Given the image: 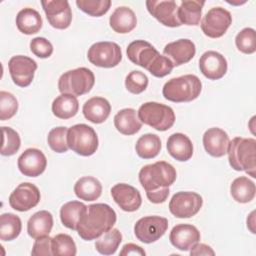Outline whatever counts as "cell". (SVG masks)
<instances>
[{
  "label": "cell",
  "mask_w": 256,
  "mask_h": 256,
  "mask_svg": "<svg viewBox=\"0 0 256 256\" xmlns=\"http://www.w3.org/2000/svg\"><path fill=\"white\" fill-rule=\"evenodd\" d=\"M202 90L201 80L193 74H186L168 80L162 89L165 99L175 102H190L198 98Z\"/></svg>",
  "instance_id": "obj_5"
},
{
  "label": "cell",
  "mask_w": 256,
  "mask_h": 256,
  "mask_svg": "<svg viewBox=\"0 0 256 256\" xmlns=\"http://www.w3.org/2000/svg\"><path fill=\"white\" fill-rule=\"evenodd\" d=\"M168 153L177 161H188L193 155V144L183 133H174L167 140Z\"/></svg>",
  "instance_id": "obj_25"
},
{
  "label": "cell",
  "mask_w": 256,
  "mask_h": 256,
  "mask_svg": "<svg viewBox=\"0 0 256 256\" xmlns=\"http://www.w3.org/2000/svg\"><path fill=\"white\" fill-rule=\"evenodd\" d=\"M49 24L56 29H66L72 21V11L67 0L41 1Z\"/></svg>",
  "instance_id": "obj_15"
},
{
  "label": "cell",
  "mask_w": 256,
  "mask_h": 256,
  "mask_svg": "<svg viewBox=\"0 0 256 256\" xmlns=\"http://www.w3.org/2000/svg\"><path fill=\"white\" fill-rule=\"evenodd\" d=\"M53 227V216L47 210L34 213L27 222V232L33 239L48 236Z\"/></svg>",
  "instance_id": "obj_27"
},
{
  "label": "cell",
  "mask_w": 256,
  "mask_h": 256,
  "mask_svg": "<svg viewBox=\"0 0 256 256\" xmlns=\"http://www.w3.org/2000/svg\"><path fill=\"white\" fill-rule=\"evenodd\" d=\"M79 109V102L76 96L71 94H61L57 96L52 103L53 114L60 119H69L74 117Z\"/></svg>",
  "instance_id": "obj_33"
},
{
  "label": "cell",
  "mask_w": 256,
  "mask_h": 256,
  "mask_svg": "<svg viewBox=\"0 0 256 256\" xmlns=\"http://www.w3.org/2000/svg\"><path fill=\"white\" fill-rule=\"evenodd\" d=\"M235 44L239 51L244 54H252L256 51L255 30L250 27L242 29L235 38Z\"/></svg>",
  "instance_id": "obj_41"
},
{
  "label": "cell",
  "mask_w": 256,
  "mask_h": 256,
  "mask_svg": "<svg viewBox=\"0 0 256 256\" xmlns=\"http://www.w3.org/2000/svg\"><path fill=\"white\" fill-rule=\"evenodd\" d=\"M117 216L115 211L105 203L91 204L77 229L78 235L86 241L99 238L113 228Z\"/></svg>",
  "instance_id": "obj_3"
},
{
  "label": "cell",
  "mask_w": 256,
  "mask_h": 256,
  "mask_svg": "<svg viewBox=\"0 0 256 256\" xmlns=\"http://www.w3.org/2000/svg\"><path fill=\"white\" fill-rule=\"evenodd\" d=\"M67 132L68 128L65 126H59L51 129L47 136V142L50 148L56 153H64L68 150L67 144Z\"/></svg>",
  "instance_id": "obj_39"
},
{
  "label": "cell",
  "mask_w": 256,
  "mask_h": 256,
  "mask_svg": "<svg viewBox=\"0 0 256 256\" xmlns=\"http://www.w3.org/2000/svg\"><path fill=\"white\" fill-rule=\"evenodd\" d=\"M169 240L175 248L181 251H188L195 243L199 242L200 232L192 224H177L172 228Z\"/></svg>",
  "instance_id": "obj_21"
},
{
  "label": "cell",
  "mask_w": 256,
  "mask_h": 256,
  "mask_svg": "<svg viewBox=\"0 0 256 256\" xmlns=\"http://www.w3.org/2000/svg\"><path fill=\"white\" fill-rule=\"evenodd\" d=\"M51 241L52 238L48 236L37 238L33 244L31 254L33 256H51L52 249H51Z\"/></svg>",
  "instance_id": "obj_45"
},
{
  "label": "cell",
  "mask_w": 256,
  "mask_h": 256,
  "mask_svg": "<svg viewBox=\"0 0 256 256\" xmlns=\"http://www.w3.org/2000/svg\"><path fill=\"white\" fill-rule=\"evenodd\" d=\"M227 68L228 65L225 57L217 51H206L199 59L201 73L210 80L221 79L226 74Z\"/></svg>",
  "instance_id": "obj_19"
},
{
  "label": "cell",
  "mask_w": 256,
  "mask_h": 256,
  "mask_svg": "<svg viewBox=\"0 0 256 256\" xmlns=\"http://www.w3.org/2000/svg\"><path fill=\"white\" fill-rule=\"evenodd\" d=\"M146 7L148 12L164 26L179 27L182 25L177 16L178 7L175 1L148 0L146 1Z\"/></svg>",
  "instance_id": "obj_16"
},
{
  "label": "cell",
  "mask_w": 256,
  "mask_h": 256,
  "mask_svg": "<svg viewBox=\"0 0 256 256\" xmlns=\"http://www.w3.org/2000/svg\"><path fill=\"white\" fill-rule=\"evenodd\" d=\"M51 249L54 256H74L77 253L73 238L64 233L57 234L52 238Z\"/></svg>",
  "instance_id": "obj_37"
},
{
  "label": "cell",
  "mask_w": 256,
  "mask_h": 256,
  "mask_svg": "<svg viewBox=\"0 0 256 256\" xmlns=\"http://www.w3.org/2000/svg\"><path fill=\"white\" fill-rule=\"evenodd\" d=\"M75 195L84 201L97 200L102 193V185L98 179L92 176H84L74 185Z\"/></svg>",
  "instance_id": "obj_31"
},
{
  "label": "cell",
  "mask_w": 256,
  "mask_h": 256,
  "mask_svg": "<svg viewBox=\"0 0 256 256\" xmlns=\"http://www.w3.org/2000/svg\"><path fill=\"white\" fill-rule=\"evenodd\" d=\"M30 50L39 58H48L53 53V45L44 37H35L30 41Z\"/></svg>",
  "instance_id": "obj_44"
},
{
  "label": "cell",
  "mask_w": 256,
  "mask_h": 256,
  "mask_svg": "<svg viewBox=\"0 0 256 256\" xmlns=\"http://www.w3.org/2000/svg\"><path fill=\"white\" fill-rule=\"evenodd\" d=\"M67 144L78 155L91 156L98 148V136L91 126L76 124L68 128Z\"/></svg>",
  "instance_id": "obj_8"
},
{
  "label": "cell",
  "mask_w": 256,
  "mask_h": 256,
  "mask_svg": "<svg viewBox=\"0 0 256 256\" xmlns=\"http://www.w3.org/2000/svg\"><path fill=\"white\" fill-rule=\"evenodd\" d=\"M148 86V77L141 71H131L125 79L126 89L133 94H140L146 90Z\"/></svg>",
  "instance_id": "obj_43"
},
{
  "label": "cell",
  "mask_w": 256,
  "mask_h": 256,
  "mask_svg": "<svg viewBox=\"0 0 256 256\" xmlns=\"http://www.w3.org/2000/svg\"><path fill=\"white\" fill-rule=\"evenodd\" d=\"M18 110L16 97L9 92H0V120L5 121L12 118Z\"/></svg>",
  "instance_id": "obj_42"
},
{
  "label": "cell",
  "mask_w": 256,
  "mask_h": 256,
  "mask_svg": "<svg viewBox=\"0 0 256 256\" xmlns=\"http://www.w3.org/2000/svg\"><path fill=\"white\" fill-rule=\"evenodd\" d=\"M19 171L28 177L41 175L47 166V159L44 153L37 148L26 149L18 158Z\"/></svg>",
  "instance_id": "obj_17"
},
{
  "label": "cell",
  "mask_w": 256,
  "mask_h": 256,
  "mask_svg": "<svg viewBox=\"0 0 256 256\" xmlns=\"http://www.w3.org/2000/svg\"><path fill=\"white\" fill-rule=\"evenodd\" d=\"M87 57L90 63L97 67L112 68L121 62L122 51L115 42H96L90 46Z\"/></svg>",
  "instance_id": "obj_9"
},
{
  "label": "cell",
  "mask_w": 256,
  "mask_h": 256,
  "mask_svg": "<svg viewBox=\"0 0 256 256\" xmlns=\"http://www.w3.org/2000/svg\"><path fill=\"white\" fill-rule=\"evenodd\" d=\"M84 117L94 123L100 124L103 123L110 115L111 105L107 99L104 97L95 96L88 99L82 108Z\"/></svg>",
  "instance_id": "obj_23"
},
{
  "label": "cell",
  "mask_w": 256,
  "mask_h": 256,
  "mask_svg": "<svg viewBox=\"0 0 256 256\" xmlns=\"http://www.w3.org/2000/svg\"><path fill=\"white\" fill-rule=\"evenodd\" d=\"M135 150L139 157L143 159H152L156 157L161 150V140L156 134H144L137 140Z\"/></svg>",
  "instance_id": "obj_34"
},
{
  "label": "cell",
  "mask_w": 256,
  "mask_h": 256,
  "mask_svg": "<svg viewBox=\"0 0 256 256\" xmlns=\"http://www.w3.org/2000/svg\"><path fill=\"white\" fill-rule=\"evenodd\" d=\"M231 24V13L222 7H214L203 17L201 21V29L206 36L210 38H219L226 33Z\"/></svg>",
  "instance_id": "obj_12"
},
{
  "label": "cell",
  "mask_w": 256,
  "mask_h": 256,
  "mask_svg": "<svg viewBox=\"0 0 256 256\" xmlns=\"http://www.w3.org/2000/svg\"><path fill=\"white\" fill-rule=\"evenodd\" d=\"M202 141L206 152L213 157L224 156L227 153L230 142L228 134L218 127H212L206 130Z\"/></svg>",
  "instance_id": "obj_22"
},
{
  "label": "cell",
  "mask_w": 256,
  "mask_h": 256,
  "mask_svg": "<svg viewBox=\"0 0 256 256\" xmlns=\"http://www.w3.org/2000/svg\"><path fill=\"white\" fill-rule=\"evenodd\" d=\"M2 131V147H1V155L3 156H12L14 155L20 148L21 139L14 129L10 127L3 126L1 127Z\"/></svg>",
  "instance_id": "obj_38"
},
{
  "label": "cell",
  "mask_w": 256,
  "mask_h": 256,
  "mask_svg": "<svg viewBox=\"0 0 256 256\" xmlns=\"http://www.w3.org/2000/svg\"><path fill=\"white\" fill-rule=\"evenodd\" d=\"M43 21L40 13L33 8H24L16 16L18 30L26 35H32L40 31Z\"/></svg>",
  "instance_id": "obj_30"
},
{
  "label": "cell",
  "mask_w": 256,
  "mask_h": 256,
  "mask_svg": "<svg viewBox=\"0 0 256 256\" xmlns=\"http://www.w3.org/2000/svg\"><path fill=\"white\" fill-rule=\"evenodd\" d=\"M205 4L204 0H184L181 1L177 10V16L181 24L188 26L199 25L202 8Z\"/></svg>",
  "instance_id": "obj_29"
},
{
  "label": "cell",
  "mask_w": 256,
  "mask_h": 256,
  "mask_svg": "<svg viewBox=\"0 0 256 256\" xmlns=\"http://www.w3.org/2000/svg\"><path fill=\"white\" fill-rule=\"evenodd\" d=\"M228 160L236 171H245L252 178L256 177V140L254 138L235 137L229 142Z\"/></svg>",
  "instance_id": "obj_4"
},
{
  "label": "cell",
  "mask_w": 256,
  "mask_h": 256,
  "mask_svg": "<svg viewBox=\"0 0 256 256\" xmlns=\"http://www.w3.org/2000/svg\"><path fill=\"white\" fill-rule=\"evenodd\" d=\"M232 198L238 203H248L255 197V183L246 176H240L233 180L230 186Z\"/></svg>",
  "instance_id": "obj_32"
},
{
  "label": "cell",
  "mask_w": 256,
  "mask_h": 256,
  "mask_svg": "<svg viewBox=\"0 0 256 256\" xmlns=\"http://www.w3.org/2000/svg\"><path fill=\"white\" fill-rule=\"evenodd\" d=\"M95 83L93 72L86 67H79L63 73L58 80V89L61 94L74 96L84 95L92 89Z\"/></svg>",
  "instance_id": "obj_6"
},
{
  "label": "cell",
  "mask_w": 256,
  "mask_h": 256,
  "mask_svg": "<svg viewBox=\"0 0 256 256\" xmlns=\"http://www.w3.org/2000/svg\"><path fill=\"white\" fill-rule=\"evenodd\" d=\"M76 5L80 10L92 17H100L108 12L110 0H77Z\"/></svg>",
  "instance_id": "obj_40"
},
{
  "label": "cell",
  "mask_w": 256,
  "mask_h": 256,
  "mask_svg": "<svg viewBox=\"0 0 256 256\" xmlns=\"http://www.w3.org/2000/svg\"><path fill=\"white\" fill-rule=\"evenodd\" d=\"M111 28L120 34L131 32L137 25V18L134 11L127 6L116 8L109 18Z\"/></svg>",
  "instance_id": "obj_24"
},
{
  "label": "cell",
  "mask_w": 256,
  "mask_h": 256,
  "mask_svg": "<svg viewBox=\"0 0 256 256\" xmlns=\"http://www.w3.org/2000/svg\"><path fill=\"white\" fill-rule=\"evenodd\" d=\"M168 228V220L160 216H146L140 218L134 225L136 238L146 244L160 239Z\"/></svg>",
  "instance_id": "obj_11"
},
{
  "label": "cell",
  "mask_w": 256,
  "mask_h": 256,
  "mask_svg": "<svg viewBox=\"0 0 256 256\" xmlns=\"http://www.w3.org/2000/svg\"><path fill=\"white\" fill-rule=\"evenodd\" d=\"M111 196L116 204L126 212L138 210L142 204L140 192L126 183H118L111 188Z\"/></svg>",
  "instance_id": "obj_18"
},
{
  "label": "cell",
  "mask_w": 256,
  "mask_h": 256,
  "mask_svg": "<svg viewBox=\"0 0 256 256\" xmlns=\"http://www.w3.org/2000/svg\"><path fill=\"white\" fill-rule=\"evenodd\" d=\"M139 120L158 130L166 131L170 129L175 122V113L170 106L158 102H146L142 104L137 111Z\"/></svg>",
  "instance_id": "obj_7"
},
{
  "label": "cell",
  "mask_w": 256,
  "mask_h": 256,
  "mask_svg": "<svg viewBox=\"0 0 256 256\" xmlns=\"http://www.w3.org/2000/svg\"><path fill=\"white\" fill-rule=\"evenodd\" d=\"M128 59L146 70L153 76L162 78L170 74L174 68L172 62L164 55H161L149 42L135 40L131 42L126 50Z\"/></svg>",
  "instance_id": "obj_2"
},
{
  "label": "cell",
  "mask_w": 256,
  "mask_h": 256,
  "mask_svg": "<svg viewBox=\"0 0 256 256\" xmlns=\"http://www.w3.org/2000/svg\"><path fill=\"white\" fill-rule=\"evenodd\" d=\"M190 255L191 256H194V255H212L213 256V255H215V252L210 246H208L204 243L197 242L191 247Z\"/></svg>",
  "instance_id": "obj_46"
},
{
  "label": "cell",
  "mask_w": 256,
  "mask_h": 256,
  "mask_svg": "<svg viewBox=\"0 0 256 256\" xmlns=\"http://www.w3.org/2000/svg\"><path fill=\"white\" fill-rule=\"evenodd\" d=\"M166 56L173 66H180L189 62L196 53L195 44L190 39H179L168 43L163 49Z\"/></svg>",
  "instance_id": "obj_20"
},
{
  "label": "cell",
  "mask_w": 256,
  "mask_h": 256,
  "mask_svg": "<svg viewBox=\"0 0 256 256\" xmlns=\"http://www.w3.org/2000/svg\"><path fill=\"white\" fill-rule=\"evenodd\" d=\"M40 191L32 183L23 182L19 184L9 196L10 206L19 212H25L35 207L40 201Z\"/></svg>",
  "instance_id": "obj_14"
},
{
  "label": "cell",
  "mask_w": 256,
  "mask_h": 256,
  "mask_svg": "<svg viewBox=\"0 0 256 256\" xmlns=\"http://www.w3.org/2000/svg\"><path fill=\"white\" fill-rule=\"evenodd\" d=\"M8 68L14 84L19 87H27L34 78L37 63L30 57L16 55L9 60Z\"/></svg>",
  "instance_id": "obj_13"
},
{
  "label": "cell",
  "mask_w": 256,
  "mask_h": 256,
  "mask_svg": "<svg viewBox=\"0 0 256 256\" xmlns=\"http://www.w3.org/2000/svg\"><path fill=\"white\" fill-rule=\"evenodd\" d=\"M88 206L76 200L65 203L60 209V219L62 224L72 230H77L80 222L87 212Z\"/></svg>",
  "instance_id": "obj_26"
},
{
  "label": "cell",
  "mask_w": 256,
  "mask_h": 256,
  "mask_svg": "<svg viewBox=\"0 0 256 256\" xmlns=\"http://www.w3.org/2000/svg\"><path fill=\"white\" fill-rule=\"evenodd\" d=\"M121 241V232L116 228H112L97 238L95 248L102 255H112L118 249Z\"/></svg>",
  "instance_id": "obj_36"
},
{
  "label": "cell",
  "mask_w": 256,
  "mask_h": 256,
  "mask_svg": "<svg viewBox=\"0 0 256 256\" xmlns=\"http://www.w3.org/2000/svg\"><path fill=\"white\" fill-rule=\"evenodd\" d=\"M115 128L123 135L136 134L142 127L138 114L133 108H124L114 116Z\"/></svg>",
  "instance_id": "obj_28"
},
{
  "label": "cell",
  "mask_w": 256,
  "mask_h": 256,
  "mask_svg": "<svg viewBox=\"0 0 256 256\" xmlns=\"http://www.w3.org/2000/svg\"><path fill=\"white\" fill-rule=\"evenodd\" d=\"M22 230L21 219L13 213H3L0 216V239L11 241L17 238Z\"/></svg>",
  "instance_id": "obj_35"
},
{
  "label": "cell",
  "mask_w": 256,
  "mask_h": 256,
  "mask_svg": "<svg viewBox=\"0 0 256 256\" xmlns=\"http://www.w3.org/2000/svg\"><path fill=\"white\" fill-rule=\"evenodd\" d=\"M176 170L168 162L157 161L145 165L139 172V181L146 191L147 198L154 204L166 201L169 196V186L176 180Z\"/></svg>",
  "instance_id": "obj_1"
},
{
  "label": "cell",
  "mask_w": 256,
  "mask_h": 256,
  "mask_svg": "<svg viewBox=\"0 0 256 256\" xmlns=\"http://www.w3.org/2000/svg\"><path fill=\"white\" fill-rule=\"evenodd\" d=\"M120 255L124 256V255H141V256H145L146 252L144 251V249L136 244L133 243H128L125 244L122 248V250L120 251Z\"/></svg>",
  "instance_id": "obj_47"
},
{
  "label": "cell",
  "mask_w": 256,
  "mask_h": 256,
  "mask_svg": "<svg viewBox=\"0 0 256 256\" xmlns=\"http://www.w3.org/2000/svg\"><path fill=\"white\" fill-rule=\"evenodd\" d=\"M202 205L203 199L198 193L180 191L172 196L169 210L177 218H190L200 211Z\"/></svg>",
  "instance_id": "obj_10"
}]
</instances>
